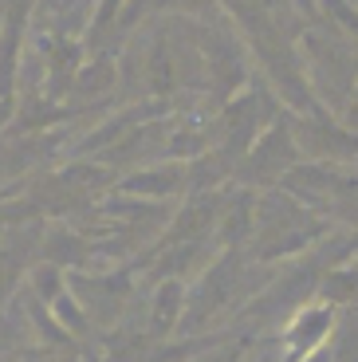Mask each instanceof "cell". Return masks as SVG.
<instances>
[{"label": "cell", "instance_id": "1", "mask_svg": "<svg viewBox=\"0 0 358 362\" xmlns=\"http://www.w3.org/2000/svg\"><path fill=\"white\" fill-rule=\"evenodd\" d=\"M296 162H299V146L291 138V127H287V110L279 107V115L252 138L248 154H244V173L279 177V173H287Z\"/></svg>", "mask_w": 358, "mask_h": 362}, {"label": "cell", "instance_id": "2", "mask_svg": "<svg viewBox=\"0 0 358 362\" xmlns=\"http://www.w3.org/2000/svg\"><path fill=\"white\" fill-rule=\"evenodd\" d=\"M181 181H185V165L166 158V162H154V165H146V170L122 177V189L142 193V197H161V193H173Z\"/></svg>", "mask_w": 358, "mask_h": 362}, {"label": "cell", "instance_id": "3", "mask_svg": "<svg viewBox=\"0 0 358 362\" xmlns=\"http://www.w3.org/2000/svg\"><path fill=\"white\" fill-rule=\"evenodd\" d=\"M331 308H307L296 315V323H291V331H287V346H291V354H311L315 346L323 343V335L331 331Z\"/></svg>", "mask_w": 358, "mask_h": 362}]
</instances>
